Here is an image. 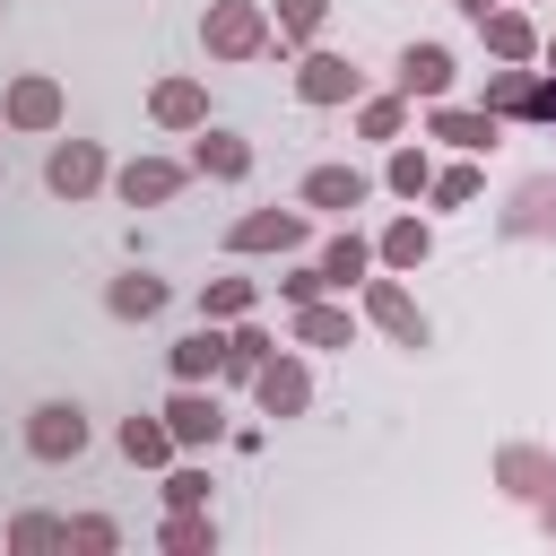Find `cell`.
I'll use <instances>...</instances> for the list:
<instances>
[{
    "label": "cell",
    "mask_w": 556,
    "mask_h": 556,
    "mask_svg": "<svg viewBox=\"0 0 556 556\" xmlns=\"http://www.w3.org/2000/svg\"><path fill=\"white\" fill-rule=\"evenodd\" d=\"M539 52H547V70H556V35H539Z\"/></svg>",
    "instance_id": "8d00e7d4"
},
{
    "label": "cell",
    "mask_w": 556,
    "mask_h": 556,
    "mask_svg": "<svg viewBox=\"0 0 556 556\" xmlns=\"http://www.w3.org/2000/svg\"><path fill=\"white\" fill-rule=\"evenodd\" d=\"M365 200H374V174H356V165H313V174H304V208L348 217V208H365Z\"/></svg>",
    "instance_id": "4fadbf2b"
},
{
    "label": "cell",
    "mask_w": 556,
    "mask_h": 556,
    "mask_svg": "<svg viewBox=\"0 0 556 556\" xmlns=\"http://www.w3.org/2000/svg\"><path fill=\"white\" fill-rule=\"evenodd\" d=\"M226 365V339H217V321H200L191 339H174V382H208Z\"/></svg>",
    "instance_id": "ffe728a7"
},
{
    "label": "cell",
    "mask_w": 556,
    "mask_h": 556,
    "mask_svg": "<svg viewBox=\"0 0 556 556\" xmlns=\"http://www.w3.org/2000/svg\"><path fill=\"white\" fill-rule=\"evenodd\" d=\"M182 182H191V165H174V156H130V165L113 174V191H122L130 208H165Z\"/></svg>",
    "instance_id": "30bf717a"
},
{
    "label": "cell",
    "mask_w": 556,
    "mask_h": 556,
    "mask_svg": "<svg viewBox=\"0 0 556 556\" xmlns=\"http://www.w3.org/2000/svg\"><path fill=\"white\" fill-rule=\"evenodd\" d=\"M365 269H374V243H365V235H348V226H339V235H330V243H321V278H330V287H356V278H365Z\"/></svg>",
    "instance_id": "44dd1931"
},
{
    "label": "cell",
    "mask_w": 556,
    "mask_h": 556,
    "mask_svg": "<svg viewBox=\"0 0 556 556\" xmlns=\"http://www.w3.org/2000/svg\"><path fill=\"white\" fill-rule=\"evenodd\" d=\"M321 287H330V278H321V261H313V269H287V278H278V295H287V304H313Z\"/></svg>",
    "instance_id": "1f68e13d"
},
{
    "label": "cell",
    "mask_w": 556,
    "mask_h": 556,
    "mask_svg": "<svg viewBox=\"0 0 556 556\" xmlns=\"http://www.w3.org/2000/svg\"><path fill=\"white\" fill-rule=\"evenodd\" d=\"M165 504H208V469H174L165 478Z\"/></svg>",
    "instance_id": "d6a6232c"
},
{
    "label": "cell",
    "mask_w": 556,
    "mask_h": 556,
    "mask_svg": "<svg viewBox=\"0 0 556 556\" xmlns=\"http://www.w3.org/2000/svg\"><path fill=\"white\" fill-rule=\"evenodd\" d=\"M478 35H486V52H495V61H539V26H530L521 9H486V17H478Z\"/></svg>",
    "instance_id": "2e32d148"
},
{
    "label": "cell",
    "mask_w": 556,
    "mask_h": 556,
    "mask_svg": "<svg viewBox=\"0 0 556 556\" xmlns=\"http://www.w3.org/2000/svg\"><path fill=\"white\" fill-rule=\"evenodd\" d=\"M313 235V208H252L226 226V252H295Z\"/></svg>",
    "instance_id": "7a4b0ae2"
},
{
    "label": "cell",
    "mask_w": 556,
    "mask_h": 556,
    "mask_svg": "<svg viewBox=\"0 0 556 556\" xmlns=\"http://www.w3.org/2000/svg\"><path fill=\"white\" fill-rule=\"evenodd\" d=\"M113 539H122V530H113L104 513H87V521H70V547H113Z\"/></svg>",
    "instance_id": "836d02e7"
},
{
    "label": "cell",
    "mask_w": 556,
    "mask_h": 556,
    "mask_svg": "<svg viewBox=\"0 0 556 556\" xmlns=\"http://www.w3.org/2000/svg\"><path fill=\"white\" fill-rule=\"evenodd\" d=\"M391 78H400L408 104H417V96L434 104V96H452V52H443V43H400V70H391Z\"/></svg>",
    "instance_id": "7c38bea8"
},
{
    "label": "cell",
    "mask_w": 556,
    "mask_h": 556,
    "mask_svg": "<svg viewBox=\"0 0 556 556\" xmlns=\"http://www.w3.org/2000/svg\"><path fill=\"white\" fill-rule=\"evenodd\" d=\"M26 452H35V460H78V452H87V408H78V400H43V408L26 417Z\"/></svg>",
    "instance_id": "277c9868"
},
{
    "label": "cell",
    "mask_w": 556,
    "mask_h": 556,
    "mask_svg": "<svg viewBox=\"0 0 556 556\" xmlns=\"http://www.w3.org/2000/svg\"><path fill=\"white\" fill-rule=\"evenodd\" d=\"M104 174H113V165H104V148H96V139H61V148L43 156V191H52V200H87Z\"/></svg>",
    "instance_id": "8992f818"
},
{
    "label": "cell",
    "mask_w": 556,
    "mask_h": 556,
    "mask_svg": "<svg viewBox=\"0 0 556 556\" xmlns=\"http://www.w3.org/2000/svg\"><path fill=\"white\" fill-rule=\"evenodd\" d=\"M330 17V0H278V43H313Z\"/></svg>",
    "instance_id": "83f0119b"
},
{
    "label": "cell",
    "mask_w": 556,
    "mask_h": 556,
    "mask_svg": "<svg viewBox=\"0 0 556 556\" xmlns=\"http://www.w3.org/2000/svg\"><path fill=\"white\" fill-rule=\"evenodd\" d=\"M9 547H70V521H52V513H17V521H9Z\"/></svg>",
    "instance_id": "f546056e"
},
{
    "label": "cell",
    "mask_w": 556,
    "mask_h": 556,
    "mask_svg": "<svg viewBox=\"0 0 556 556\" xmlns=\"http://www.w3.org/2000/svg\"><path fill=\"white\" fill-rule=\"evenodd\" d=\"M165 547H174V556H200V547H217V521H208L200 504H174V521H165Z\"/></svg>",
    "instance_id": "cb8c5ba5"
},
{
    "label": "cell",
    "mask_w": 556,
    "mask_h": 556,
    "mask_svg": "<svg viewBox=\"0 0 556 556\" xmlns=\"http://www.w3.org/2000/svg\"><path fill=\"white\" fill-rule=\"evenodd\" d=\"M356 287H365V321L374 330H391L400 348H426V313H417V295L400 278H356Z\"/></svg>",
    "instance_id": "52a82bcc"
},
{
    "label": "cell",
    "mask_w": 556,
    "mask_h": 556,
    "mask_svg": "<svg viewBox=\"0 0 556 556\" xmlns=\"http://www.w3.org/2000/svg\"><path fill=\"white\" fill-rule=\"evenodd\" d=\"M426 200H434V208H469V200H478V165H443V174L426 182Z\"/></svg>",
    "instance_id": "f1b7e54d"
},
{
    "label": "cell",
    "mask_w": 556,
    "mask_h": 556,
    "mask_svg": "<svg viewBox=\"0 0 556 556\" xmlns=\"http://www.w3.org/2000/svg\"><path fill=\"white\" fill-rule=\"evenodd\" d=\"M521 113H530V122H556V78H530V96H521Z\"/></svg>",
    "instance_id": "e575fe53"
},
{
    "label": "cell",
    "mask_w": 556,
    "mask_h": 556,
    "mask_svg": "<svg viewBox=\"0 0 556 556\" xmlns=\"http://www.w3.org/2000/svg\"><path fill=\"white\" fill-rule=\"evenodd\" d=\"M191 174H208V182H243V174H252V148H243L235 130H208V122H200V139H191Z\"/></svg>",
    "instance_id": "9a60e30c"
},
{
    "label": "cell",
    "mask_w": 556,
    "mask_h": 556,
    "mask_svg": "<svg viewBox=\"0 0 556 556\" xmlns=\"http://www.w3.org/2000/svg\"><path fill=\"white\" fill-rule=\"evenodd\" d=\"M122 452H130L139 469H156V460L174 452V426H165V417H122Z\"/></svg>",
    "instance_id": "7402d4cb"
},
{
    "label": "cell",
    "mask_w": 556,
    "mask_h": 556,
    "mask_svg": "<svg viewBox=\"0 0 556 556\" xmlns=\"http://www.w3.org/2000/svg\"><path fill=\"white\" fill-rule=\"evenodd\" d=\"M104 304H113V321H156V313H165V278H148V269H122V278L104 287Z\"/></svg>",
    "instance_id": "e0dca14e"
},
{
    "label": "cell",
    "mask_w": 556,
    "mask_h": 556,
    "mask_svg": "<svg viewBox=\"0 0 556 556\" xmlns=\"http://www.w3.org/2000/svg\"><path fill=\"white\" fill-rule=\"evenodd\" d=\"M295 96H304V104H356V96H365V70H356L348 52H304V61H295Z\"/></svg>",
    "instance_id": "5b68a950"
},
{
    "label": "cell",
    "mask_w": 556,
    "mask_h": 556,
    "mask_svg": "<svg viewBox=\"0 0 556 556\" xmlns=\"http://www.w3.org/2000/svg\"><path fill=\"white\" fill-rule=\"evenodd\" d=\"M235 313H252V278H208L200 287V321H235Z\"/></svg>",
    "instance_id": "484cf974"
},
{
    "label": "cell",
    "mask_w": 556,
    "mask_h": 556,
    "mask_svg": "<svg viewBox=\"0 0 556 556\" xmlns=\"http://www.w3.org/2000/svg\"><path fill=\"white\" fill-rule=\"evenodd\" d=\"M0 122H9V130H61V78H43V70L9 78V96H0Z\"/></svg>",
    "instance_id": "ba28073f"
},
{
    "label": "cell",
    "mask_w": 556,
    "mask_h": 556,
    "mask_svg": "<svg viewBox=\"0 0 556 556\" xmlns=\"http://www.w3.org/2000/svg\"><path fill=\"white\" fill-rule=\"evenodd\" d=\"M426 252H434V226H426V217H391V226H382V243H374V261H382V269H417Z\"/></svg>",
    "instance_id": "ac0fdd59"
},
{
    "label": "cell",
    "mask_w": 556,
    "mask_h": 556,
    "mask_svg": "<svg viewBox=\"0 0 556 556\" xmlns=\"http://www.w3.org/2000/svg\"><path fill=\"white\" fill-rule=\"evenodd\" d=\"M148 113H156V130H200V122H208V87H200V78H156Z\"/></svg>",
    "instance_id": "5bb4252c"
},
{
    "label": "cell",
    "mask_w": 556,
    "mask_h": 556,
    "mask_svg": "<svg viewBox=\"0 0 556 556\" xmlns=\"http://www.w3.org/2000/svg\"><path fill=\"white\" fill-rule=\"evenodd\" d=\"M460 9H469V17H486V9H504V0H460Z\"/></svg>",
    "instance_id": "d590c367"
},
{
    "label": "cell",
    "mask_w": 556,
    "mask_h": 556,
    "mask_svg": "<svg viewBox=\"0 0 556 556\" xmlns=\"http://www.w3.org/2000/svg\"><path fill=\"white\" fill-rule=\"evenodd\" d=\"M252 400H261V417H304V408H313L304 356H261V365H252Z\"/></svg>",
    "instance_id": "3957f363"
},
{
    "label": "cell",
    "mask_w": 556,
    "mask_h": 556,
    "mask_svg": "<svg viewBox=\"0 0 556 556\" xmlns=\"http://www.w3.org/2000/svg\"><path fill=\"white\" fill-rule=\"evenodd\" d=\"M295 339H304V348H348V339H356V313L313 295V304H295Z\"/></svg>",
    "instance_id": "d6986e66"
},
{
    "label": "cell",
    "mask_w": 556,
    "mask_h": 556,
    "mask_svg": "<svg viewBox=\"0 0 556 556\" xmlns=\"http://www.w3.org/2000/svg\"><path fill=\"white\" fill-rule=\"evenodd\" d=\"M521 96H530V70H521V61H504V78L486 87V113L504 122V113H521Z\"/></svg>",
    "instance_id": "4dcf8cb0"
},
{
    "label": "cell",
    "mask_w": 556,
    "mask_h": 556,
    "mask_svg": "<svg viewBox=\"0 0 556 556\" xmlns=\"http://www.w3.org/2000/svg\"><path fill=\"white\" fill-rule=\"evenodd\" d=\"M0 9H9V0H0Z\"/></svg>",
    "instance_id": "74e56055"
},
{
    "label": "cell",
    "mask_w": 556,
    "mask_h": 556,
    "mask_svg": "<svg viewBox=\"0 0 556 556\" xmlns=\"http://www.w3.org/2000/svg\"><path fill=\"white\" fill-rule=\"evenodd\" d=\"M356 130H365V139H400V130H408V96H400V87H391V96H365V104H356Z\"/></svg>",
    "instance_id": "603a6c76"
},
{
    "label": "cell",
    "mask_w": 556,
    "mask_h": 556,
    "mask_svg": "<svg viewBox=\"0 0 556 556\" xmlns=\"http://www.w3.org/2000/svg\"><path fill=\"white\" fill-rule=\"evenodd\" d=\"M426 139H443V148L478 156V148H495V113H486V104H452V96H434V113H426Z\"/></svg>",
    "instance_id": "9c48e42d"
},
{
    "label": "cell",
    "mask_w": 556,
    "mask_h": 556,
    "mask_svg": "<svg viewBox=\"0 0 556 556\" xmlns=\"http://www.w3.org/2000/svg\"><path fill=\"white\" fill-rule=\"evenodd\" d=\"M156 417L174 426V443H217V434H226V408H217L200 382H174V400H165Z\"/></svg>",
    "instance_id": "8fae6325"
},
{
    "label": "cell",
    "mask_w": 556,
    "mask_h": 556,
    "mask_svg": "<svg viewBox=\"0 0 556 556\" xmlns=\"http://www.w3.org/2000/svg\"><path fill=\"white\" fill-rule=\"evenodd\" d=\"M261 356H269V330H252V321L235 313V339H226V365H217V374H243V382H252Z\"/></svg>",
    "instance_id": "4316f807"
},
{
    "label": "cell",
    "mask_w": 556,
    "mask_h": 556,
    "mask_svg": "<svg viewBox=\"0 0 556 556\" xmlns=\"http://www.w3.org/2000/svg\"><path fill=\"white\" fill-rule=\"evenodd\" d=\"M382 182H391L400 200H417V191L434 182V156H426V148H391V165H382Z\"/></svg>",
    "instance_id": "d4e9b609"
},
{
    "label": "cell",
    "mask_w": 556,
    "mask_h": 556,
    "mask_svg": "<svg viewBox=\"0 0 556 556\" xmlns=\"http://www.w3.org/2000/svg\"><path fill=\"white\" fill-rule=\"evenodd\" d=\"M200 43H208V61H261V52H269V17H261V0H208Z\"/></svg>",
    "instance_id": "6da1fadb"
}]
</instances>
